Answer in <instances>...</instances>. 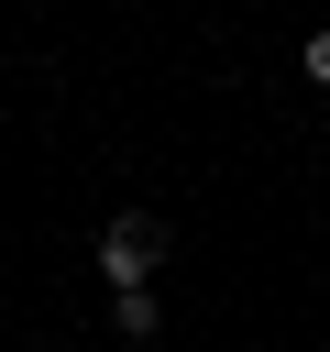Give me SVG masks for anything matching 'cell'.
<instances>
[{
	"label": "cell",
	"instance_id": "obj_1",
	"mask_svg": "<svg viewBox=\"0 0 330 352\" xmlns=\"http://www.w3.org/2000/svg\"><path fill=\"white\" fill-rule=\"evenodd\" d=\"M154 264H165V220H143V209H121V220L99 231V275H110V286H143Z\"/></svg>",
	"mask_w": 330,
	"mask_h": 352
},
{
	"label": "cell",
	"instance_id": "obj_2",
	"mask_svg": "<svg viewBox=\"0 0 330 352\" xmlns=\"http://www.w3.org/2000/svg\"><path fill=\"white\" fill-rule=\"evenodd\" d=\"M110 330H121V341H154V330H165L154 286H110Z\"/></svg>",
	"mask_w": 330,
	"mask_h": 352
},
{
	"label": "cell",
	"instance_id": "obj_3",
	"mask_svg": "<svg viewBox=\"0 0 330 352\" xmlns=\"http://www.w3.org/2000/svg\"><path fill=\"white\" fill-rule=\"evenodd\" d=\"M308 77H319V88H330V33H308Z\"/></svg>",
	"mask_w": 330,
	"mask_h": 352
}]
</instances>
